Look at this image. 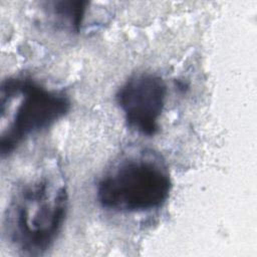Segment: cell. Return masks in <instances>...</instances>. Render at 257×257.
<instances>
[{
    "label": "cell",
    "mask_w": 257,
    "mask_h": 257,
    "mask_svg": "<svg viewBox=\"0 0 257 257\" xmlns=\"http://www.w3.org/2000/svg\"><path fill=\"white\" fill-rule=\"evenodd\" d=\"M68 191L58 168L18 185L4 218L5 233L23 254L37 256L57 239L68 211Z\"/></svg>",
    "instance_id": "cell-1"
},
{
    "label": "cell",
    "mask_w": 257,
    "mask_h": 257,
    "mask_svg": "<svg viewBox=\"0 0 257 257\" xmlns=\"http://www.w3.org/2000/svg\"><path fill=\"white\" fill-rule=\"evenodd\" d=\"M173 183L166 163L152 151L130 155L100 178L96 199L105 210L144 213L161 208L169 199Z\"/></svg>",
    "instance_id": "cell-2"
},
{
    "label": "cell",
    "mask_w": 257,
    "mask_h": 257,
    "mask_svg": "<svg viewBox=\"0 0 257 257\" xmlns=\"http://www.w3.org/2000/svg\"><path fill=\"white\" fill-rule=\"evenodd\" d=\"M63 92L49 89L27 77H9L0 87L2 124L0 154H12L29 137L61 119L70 109ZM2 121V122H4Z\"/></svg>",
    "instance_id": "cell-3"
},
{
    "label": "cell",
    "mask_w": 257,
    "mask_h": 257,
    "mask_svg": "<svg viewBox=\"0 0 257 257\" xmlns=\"http://www.w3.org/2000/svg\"><path fill=\"white\" fill-rule=\"evenodd\" d=\"M167 92L162 76L153 72H137L117 88L115 101L131 130L142 136L154 137L160 131Z\"/></svg>",
    "instance_id": "cell-4"
},
{
    "label": "cell",
    "mask_w": 257,
    "mask_h": 257,
    "mask_svg": "<svg viewBox=\"0 0 257 257\" xmlns=\"http://www.w3.org/2000/svg\"><path fill=\"white\" fill-rule=\"evenodd\" d=\"M86 1H58L53 2V13L71 31L78 32L85 13Z\"/></svg>",
    "instance_id": "cell-5"
}]
</instances>
